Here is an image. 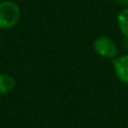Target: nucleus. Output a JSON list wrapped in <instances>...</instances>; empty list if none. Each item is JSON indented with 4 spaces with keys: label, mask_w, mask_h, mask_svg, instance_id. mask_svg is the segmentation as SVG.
I'll return each instance as SVG.
<instances>
[{
    "label": "nucleus",
    "mask_w": 128,
    "mask_h": 128,
    "mask_svg": "<svg viewBox=\"0 0 128 128\" xmlns=\"http://www.w3.org/2000/svg\"><path fill=\"white\" fill-rule=\"evenodd\" d=\"M16 86V80L8 73H0V94L11 92Z\"/></svg>",
    "instance_id": "4"
},
{
    "label": "nucleus",
    "mask_w": 128,
    "mask_h": 128,
    "mask_svg": "<svg viewBox=\"0 0 128 128\" xmlns=\"http://www.w3.org/2000/svg\"><path fill=\"white\" fill-rule=\"evenodd\" d=\"M0 40H1V35H0Z\"/></svg>",
    "instance_id": "7"
},
{
    "label": "nucleus",
    "mask_w": 128,
    "mask_h": 128,
    "mask_svg": "<svg viewBox=\"0 0 128 128\" xmlns=\"http://www.w3.org/2000/svg\"><path fill=\"white\" fill-rule=\"evenodd\" d=\"M119 6H128V0H114Z\"/></svg>",
    "instance_id": "6"
},
{
    "label": "nucleus",
    "mask_w": 128,
    "mask_h": 128,
    "mask_svg": "<svg viewBox=\"0 0 128 128\" xmlns=\"http://www.w3.org/2000/svg\"><path fill=\"white\" fill-rule=\"evenodd\" d=\"M96 53L104 58H114L118 53L117 45L107 36H100L93 42Z\"/></svg>",
    "instance_id": "2"
},
{
    "label": "nucleus",
    "mask_w": 128,
    "mask_h": 128,
    "mask_svg": "<svg viewBox=\"0 0 128 128\" xmlns=\"http://www.w3.org/2000/svg\"><path fill=\"white\" fill-rule=\"evenodd\" d=\"M114 70L122 82L128 84V55H122L114 60Z\"/></svg>",
    "instance_id": "3"
},
{
    "label": "nucleus",
    "mask_w": 128,
    "mask_h": 128,
    "mask_svg": "<svg viewBox=\"0 0 128 128\" xmlns=\"http://www.w3.org/2000/svg\"><path fill=\"white\" fill-rule=\"evenodd\" d=\"M20 8L14 1L0 2V29H9L15 27L20 19Z\"/></svg>",
    "instance_id": "1"
},
{
    "label": "nucleus",
    "mask_w": 128,
    "mask_h": 128,
    "mask_svg": "<svg viewBox=\"0 0 128 128\" xmlns=\"http://www.w3.org/2000/svg\"><path fill=\"white\" fill-rule=\"evenodd\" d=\"M117 22L122 34L128 38V8H125L120 11L117 17Z\"/></svg>",
    "instance_id": "5"
},
{
    "label": "nucleus",
    "mask_w": 128,
    "mask_h": 128,
    "mask_svg": "<svg viewBox=\"0 0 128 128\" xmlns=\"http://www.w3.org/2000/svg\"><path fill=\"white\" fill-rule=\"evenodd\" d=\"M127 128H128V126H127Z\"/></svg>",
    "instance_id": "8"
}]
</instances>
